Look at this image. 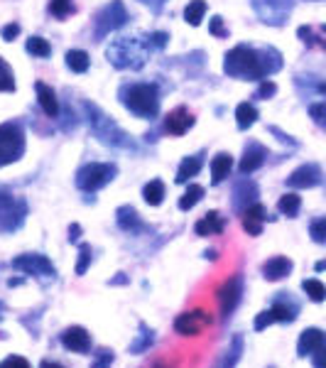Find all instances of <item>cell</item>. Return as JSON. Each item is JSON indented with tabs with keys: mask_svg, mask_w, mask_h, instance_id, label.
<instances>
[{
	"mask_svg": "<svg viewBox=\"0 0 326 368\" xmlns=\"http://www.w3.org/2000/svg\"><path fill=\"white\" fill-rule=\"evenodd\" d=\"M283 69V54L273 47L255 49L248 44H238L226 52L224 72L243 81H265V77Z\"/></svg>",
	"mask_w": 326,
	"mask_h": 368,
	"instance_id": "cell-1",
	"label": "cell"
},
{
	"mask_svg": "<svg viewBox=\"0 0 326 368\" xmlns=\"http://www.w3.org/2000/svg\"><path fill=\"white\" fill-rule=\"evenodd\" d=\"M121 101L130 113L140 118H157L160 113V91L155 84H128L121 88Z\"/></svg>",
	"mask_w": 326,
	"mask_h": 368,
	"instance_id": "cell-2",
	"label": "cell"
},
{
	"mask_svg": "<svg viewBox=\"0 0 326 368\" xmlns=\"http://www.w3.org/2000/svg\"><path fill=\"white\" fill-rule=\"evenodd\" d=\"M86 113H88V121H91L93 133H96V138L101 143H106V145H111V147H128V150L135 147V143L130 140V136L123 133L98 106L86 103Z\"/></svg>",
	"mask_w": 326,
	"mask_h": 368,
	"instance_id": "cell-3",
	"label": "cell"
},
{
	"mask_svg": "<svg viewBox=\"0 0 326 368\" xmlns=\"http://www.w3.org/2000/svg\"><path fill=\"white\" fill-rule=\"evenodd\" d=\"M145 57H147V47H142V42L135 37L116 39V42L108 47V59H111V64L118 69L142 67Z\"/></svg>",
	"mask_w": 326,
	"mask_h": 368,
	"instance_id": "cell-4",
	"label": "cell"
},
{
	"mask_svg": "<svg viewBox=\"0 0 326 368\" xmlns=\"http://www.w3.org/2000/svg\"><path fill=\"white\" fill-rule=\"evenodd\" d=\"M25 155V128L18 121L0 126V167H8Z\"/></svg>",
	"mask_w": 326,
	"mask_h": 368,
	"instance_id": "cell-5",
	"label": "cell"
},
{
	"mask_svg": "<svg viewBox=\"0 0 326 368\" xmlns=\"http://www.w3.org/2000/svg\"><path fill=\"white\" fill-rule=\"evenodd\" d=\"M118 177V167L113 162H88L76 172V187L86 194H93L111 184Z\"/></svg>",
	"mask_w": 326,
	"mask_h": 368,
	"instance_id": "cell-6",
	"label": "cell"
},
{
	"mask_svg": "<svg viewBox=\"0 0 326 368\" xmlns=\"http://www.w3.org/2000/svg\"><path fill=\"white\" fill-rule=\"evenodd\" d=\"M27 218V202L15 197L8 189H0V233H15Z\"/></svg>",
	"mask_w": 326,
	"mask_h": 368,
	"instance_id": "cell-7",
	"label": "cell"
},
{
	"mask_svg": "<svg viewBox=\"0 0 326 368\" xmlns=\"http://www.w3.org/2000/svg\"><path fill=\"white\" fill-rule=\"evenodd\" d=\"M128 22V10L121 0H111L106 8L93 15V39H103L113 29H121Z\"/></svg>",
	"mask_w": 326,
	"mask_h": 368,
	"instance_id": "cell-8",
	"label": "cell"
},
{
	"mask_svg": "<svg viewBox=\"0 0 326 368\" xmlns=\"http://www.w3.org/2000/svg\"><path fill=\"white\" fill-rule=\"evenodd\" d=\"M243 287H245L243 275H231L229 280L219 287V292H216V302H219L221 320H229V317L238 310L240 300H243Z\"/></svg>",
	"mask_w": 326,
	"mask_h": 368,
	"instance_id": "cell-9",
	"label": "cell"
},
{
	"mask_svg": "<svg viewBox=\"0 0 326 368\" xmlns=\"http://www.w3.org/2000/svg\"><path fill=\"white\" fill-rule=\"evenodd\" d=\"M10 265H13L15 270L25 272V275H34V277H54L57 275L54 263L49 261L47 256H42V253H22V256L13 258Z\"/></svg>",
	"mask_w": 326,
	"mask_h": 368,
	"instance_id": "cell-10",
	"label": "cell"
},
{
	"mask_svg": "<svg viewBox=\"0 0 326 368\" xmlns=\"http://www.w3.org/2000/svg\"><path fill=\"white\" fill-rule=\"evenodd\" d=\"M209 324H214V315H209L204 310H189L182 312L175 320V331L182 336H199L201 329Z\"/></svg>",
	"mask_w": 326,
	"mask_h": 368,
	"instance_id": "cell-11",
	"label": "cell"
},
{
	"mask_svg": "<svg viewBox=\"0 0 326 368\" xmlns=\"http://www.w3.org/2000/svg\"><path fill=\"white\" fill-rule=\"evenodd\" d=\"M255 13L268 25H285L292 13V0H253Z\"/></svg>",
	"mask_w": 326,
	"mask_h": 368,
	"instance_id": "cell-12",
	"label": "cell"
},
{
	"mask_svg": "<svg viewBox=\"0 0 326 368\" xmlns=\"http://www.w3.org/2000/svg\"><path fill=\"white\" fill-rule=\"evenodd\" d=\"M270 312L275 317V324H292L302 312V305H299V300H294L292 292H278L270 305Z\"/></svg>",
	"mask_w": 326,
	"mask_h": 368,
	"instance_id": "cell-13",
	"label": "cell"
},
{
	"mask_svg": "<svg viewBox=\"0 0 326 368\" xmlns=\"http://www.w3.org/2000/svg\"><path fill=\"white\" fill-rule=\"evenodd\" d=\"M258 197H260L258 184L248 180V177H238L233 182V192H231V206H233L236 213H243L250 204L258 202Z\"/></svg>",
	"mask_w": 326,
	"mask_h": 368,
	"instance_id": "cell-14",
	"label": "cell"
},
{
	"mask_svg": "<svg viewBox=\"0 0 326 368\" xmlns=\"http://www.w3.org/2000/svg\"><path fill=\"white\" fill-rule=\"evenodd\" d=\"M59 341H62L64 349L72 351V354H91L93 351V339L86 327H79V324L67 327V329L59 334Z\"/></svg>",
	"mask_w": 326,
	"mask_h": 368,
	"instance_id": "cell-15",
	"label": "cell"
},
{
	"mask_svg": "<svg viewBox=\"0 0 326 368\" xmlns=\"http://www.w3.org/2000/svg\"><path fill=\"white\" fill-rule=\"evenodd\" d=\"M287 187L290 189H312L324 184V170L317 165V162H307V165L297 167L292 175L287 177Z\"/></svg>",
	"mask_w": 326,
	"mask_h": 368,
	"instance_id": "cell-16",
	"label": "cell"
},
{
	"mask_svg": "<svg viewBox=\"0 0 326 368\" xmlns=\"http://www.w3.org/2000/svg\"><path fill=\"white\" fill-rule=\"evenodd\" d=\"M270 150L263 145V143L253 140L245 145L243 155H240V162H238V172L240 175H253V172H258L260 167L265 165V160H268Z\"/></svg>",
	"mask_w": 326,
	"mask_h": 368,
	"instance_id": "cell-17",
	"label": "cell"
},
{
	"mask_svg": "<svg viewBox=\"0 0 326 368\" xmlns=\"http://www.w3.org/2000/svg\"><path fill=\"white\" fill-rule=\"evenodd\" d=\"M273 218L275 216H268V209L260 202L250 204V206L240 213V223H243V231L248 233V236H260V233H263V223L273 221Z\"/></svg>",
	"mask_w": 326,
	"mask_h": 368,
	"instance_id": "cell-18",
	"label": "cell"
},
{
	"mask_svg": "<svg viewBox=\"0 0 326 368\" xmlns=\"http://www.w3.org/2000/svg\"><path fill=\"white\" fill-rule=\"evenodd\" d=\"M194 123H196V118L189 113V108H186V106H177L175 111L167 113V118H165V133H170V136L179 138V136H184V133H189L191 128H194Z\"/></svg>",
	"mask_w": 326,
	"mask_h": 368,
	"instance_id": "cell-19",
	"label": "cell"
},
{
	"mask_svg": "<svg viewBox=\"0 0 326 368\" xmlns=\"http://www.w3.org/2000/svg\"><path fill=\"white\" fill-rule=\"evenodd\" d=\"M116 223L123 228L125 233H142V231H150V226H147L145 221H142V216L137 213L135 206H130V204H125V206H121L116 211Z\"/></svg>",
	"mask_w": 326,
	"mask_h": 368,
	"instance_id": "cell-20",
	"label": "cell"
},
{
	"mask_svg": "<svg viewBox=\"0 0 326 368\" xmlns=\"http://www.w3.org/2000/svg\"><path fill=\"white\" fill-rule=\"evenodd\" d=\"M292 270H294V263L290 261L287 256H273L263 263V277L268 282L285 280L287 275H292Z\"/></svg>",
	"mask_w": 326,
	"mask_h": 368,
	"instance_id": "cell-21",
	"label": "cell"
},
{
	"mask_svg": "<svg viewBox=\"0 0 326 368\" xmlns=\"http://www.w3.org/2000/svg\"><path fill=\"white\" fill-rule=\"evenodd\" d=\"M34 91H37V101L42 106L44 116L47 118H59V98H57V91L52 86H47L44 81H37L34 84Z\"/></svg>",
	"mask_w": 326,
	"mask_h": 368,
	"instance_id": "cell-22",
	"label": "cell"
},
{
	"mask_svg": "<svg viewBox=\"0 0 326 368\" xmlns=\"http://www.w3.org/2000/svg\"><path fill=\"white\" fill-rule=\"evenodd\" d=\"M324 341V331L317 329V327H309L299 334V341H297V356L299 359H309L314 351L319 349V344Z\"/></svg>",
	"mask_w": 326,
	"mask_h": 368,
	"instance_id": "cell-23",
	"label": "cell"
},
{
	"mask_svg": "<svg viewBox=\"0 0 326 368\" xmlns=\"http://www.w3.org/2000/svg\"><path fill=\"white\" fill-rule=\"evenodd\" d=\"M155 341H157V331L150 329L145 322H140V324H137V334H135V339H133V344L128 351H130L133 356H142L155 346Z\"/></svg>",
	"mask_w": 326,
	"mask_h": 368,
	"instance_id": "cell-24",
	"label": "cell"
},
{
	"mask_svg": "<svg viewBox=\"0 0 326 368\" xmlns=\"http://www.w3.org/2000/svg\"><path fill=\"white\" fill-rule=\"evenodd\" d=\"M224 228H226V221H224V216H221L219 211L204 213V216L194 223L196 236H219V233H224Z\"/></svg>",
	"mask_w": 326,
	"mask_h": 368,
	"instance_id": "cell-25",
	"label": "cell"
},
{
	"mask_svg": "<svg viewBox=\"0 0 326 368\" xmlns=\"http://www.w3.org/2000/svg\"><path fill=\"white\" fill-rule=\"evenodd\" d=\"M204 155H206V152L201 150V152H196V155L184 157V160H182V165H179V170H177L175 182L177 184H186V182L191 180V177L199 175L201 167H204Z\"/></svg>",
	"mask_w": 326,
	"mask_h": 368,
	"instance_id": "cell-26",
	"label": "cell"
},
{
	"mask_svg": "<svg viewBox=\"0 0 326 368\" xmlns=\"http://www.w3.org/2000/svg\"><path fill=\"white\" fill-rule=\"evenodd\" d=\"M243 346H245L243 336L233 334V339H231L229 349L221 354V359L216 361L214 368H236V366H238V361H240V356H243Z\"/></svg>",
	"mask_w": 326,
	"mask_h": 368,
	"instance_id": "cell-27",
	"label": "cell"
},
{
	"mask_svg": "<svg viewBox=\"0 0 326 368\" xmlns=\"http://www.w3.org/2000/svg\"><path fill=\"white\" fill-rule=\"evenodd\" d=\"M233 170V157L229 152H219V155L211 160V184H221Z\"/></svg>",
	"mask_w": 326,
	"mask_h": 368,
	"instance_id": "cell-28",
	"label": "cell"
},
{
	"mask_svg": "<svg viewBox=\"0 0 326 368\" xmlns=\"http://www.w3.org/2000/svg\"><path fill=\"white\" fill-rule=\"evenodd\" d=\"M142 199L147 206H160L165 202V182L162 180H150L142 187Z\"/></svg>",
	"mask_w": 326,
	"mask_h": 368,
	"instance_id": "cell-29",
	"label": "cell"
},
{
	"mask_svg": "<svg viewBox=\"0 0 326 368\" xmlns=\"http://www.w3.org/2000/svg\"><path fill=\"white\" fill-rule=\"evenodd\" d=\"M255 121H258V108H255L253 103H238V108H236V123H238V131H248Z\"/></svg>",
	"mask_w": 326,
	"mask_h": 368,
	"instance_id": "cell-30",
	"label": "cell"
},
{
	"mask_svg": "<svg viewBox=\"0 0 326 368\" xmlns=\"http://www.w3.org/2000/svg\"><path fill=\"white\" fill-rule=\"evenodd\" d=\"M67 67L72 69L74 74H86L88 67H91V59L83 49H69L67 52Z\"/></svg>",
	"mask_w": 326,
	"mask_h": 368,
	"instance_id": "cell-31",
	"label": "cell"
},
{
	"mask_svg": "<svg viewBox=\"0 0 326 368\" xmlns=\"http://www.w3.org/2000/svg\"><path fill=\"white\" fill-rule=\"evenodd\" d=\"M299 209H302V197L297 192H287L280 197L278 202V211L285 213V216H297Z\"/></svg>",
	"mask_w": 326,
	"mask_h": 368,
	"instance_id": "cell-32",
	"label": "cell"
},
{
	"mask_svg": "<svg viewBox=\"0 0 326 368\" xmlns=\"http://www.w3.org/2000/svg\"><path fill=\"white\" fill-rule=\"evenodd\" d=\"M25 49H27V54H32V57H37V59H49V57H52V44H49L44 37H37V34L27 39Z\"/></svg>",
	"mask_w": 326,
	"mask_h": 368,
	"instance_id": "cell-33",
	"label": "cell"
},
{
	"mask_svg": "<svg viewBox=\"0 0 326 368\" xmlns=\"http://www.w3.org/2000/svg\"><path fill=\"white\" fill-rule=\"evenodd\" d=\"M201 199H204V187H201V184H189L186 192L182 194V199H179V209L182 211H189V209H194Z\"/></svg>",
	"mask_w": 326,
	"mask_h": 368,
	"instance_id": "cell-34",
	"label": "cell"
},
{
	"mask_svg": "<svg viewBox=\"0 0 326 368\" xmlns=\"http://www.w3.org/2000/svg\"><path fill=\"white\" fill-rule=\"evenodd\" d=\"M302 290H304V295H307L312 302H317V305H322V302L326 300V285L319 280H314V277H307V280L302 282Z\"/></svg>",
	"mask_w": 326,
	"mask_h": 368,
	"instance_id": "cell-35",
	"label": "cell"
},
{
	"mask_svg": "<svg viewBox=\"0 0 326 368\" xmlns=\"http://www.w3.org/2000/svg\"><path fill=\"white\" fill-rule=\"evenodd\" d=\"M91 263H93V248L88 246V243H81V246H79V261L76 265H74V272H76L79 277L86 275Z\"/></svg>",
	"mask_w": 326,
	"mask_h": 368,
	"instance_id": "cell-36",
	"label": "cell"
},
{
	"mask_svg": "<svg viewBox=\"0 0 326 368\" xmlns=\"http://www.w3.org/2000/svg\"><path fill=\"white\" fill-rule=\"evenodd\" d=\"M204 15H206V3L204 0H191L189 5L184 8V20L189 25H201V20H204Z\"/></svg>",
	"mask_w": 326,
	"mask_h": 368,
	"instance_id": "cell-37",
	"label": "cell"
},
{
	"mask_svg": "<svg viewBox=\"0 0 326 368\" xmlns=\"http://www.w3.org/2000/svg\"><path fill=\"white\" fill-rule=\"evenodd\" d=\"M74 13H76V5H74L72 0H49V15H52V18L64 20Z\"/></svg>",
	"mask_w": 326,
	"mask_h": 368,
	"instance_id": "cell-38",
	"label": "cell"
},
{
	"mask_svg": "<svg viewBox=\"0 0 326 368\" xmlns=\"http://www.w3.org/2000/svg\"><path fill=\"white\" fill-rule=\"evenodd\" d=\"M0 91H5V93L15 91V74L3 57H0Z\"/></svg>",
	"mask_w": 326,
	"mask_h": 368,
	"instance_id": "cell-39",
	"label": "cell"
},
{
	"mask_svg": "<svg viewBox=\"0 0 326 368\" xmlns=\"http://www.w3.org/2000/svg\"><path fill=\"white\" fill-rule=\"evenodd\" d=\"M309 236H312L314 243L319 246H326V216H319L309 223Z\"/></svg>",
	"mask_w": 326,
	"mask_h": 368,
	"instance_id": "cell-40",
	"label": "cell"
},
{
	"mask_svg": "<svg viewBox=\"0 0 326 368\" xmlns=\"http://www.w3.org/2000/svg\"><path fill=\"white\" fill-rule=\"evenodd\" d=\"M113 361H116V354L111 349H98L91 361V368H111Z\"/></svg>",
	"mask_w": 326,
	"mask_h": 368,
	"instance_id": "cell-41",
	"label": "cell"
},
{
	"mask_svg": "<svg viewBox=\"0 0 326 368\" xmlns=\"http://www.w3.org/2000/svg\"><path fill=\"white\" fill-rule=\"evenodd\" d=\"M309 118L326 133V103H312L309 106Z\"/></svg>",
	"mask_w": 326,
	"mask_h": 368,
	"instance_id": "cell-42",
	"label": "cell"
},
{
	"mask_svg": "<svg viewBox=\"0 0 326 368\" xmlns=\"http://www.w3.org/2000/svg\"><path fill=\"white\" fill-rule=\"evenodd\" d=\"M270 324H275V317H273V312H270V310H263L258 317H255V322H253V329H255V331H265Z\"/></svg>",
	"mask_w": 326,
	"mask_h": 368,
	"instance_id": "cell-43",
	"label": "cell"
},
{
	"mask_svg": "<svg viewBox=\"0 0 326 368\" xmlns=\"http://www.w3.org/2000/svg\"><path fill=\"white\" fill-rule=\"evenodd\" d=\"M209 29H211V34H214V37H221V39L229 37V27L224 25V18H221V15H214V20H211V25H209Z\"/></svg>",
	"mask_w": 326,
	"mask_h": 368,
	"instance_id": "cell-44",
	"label": "cell"
},
{
	"mask_svg": "<svg viewBox=\"0 0 326 368\" xmlns=\"http://www.w3.org/2000/svg\"><path fill=\"white\" fill-rule=\"evenodd\" d=\"M0 368H32V364H29L25 356L13 354V356H8V359L0 361Z\"/></svg>",
	"mask_w": 326,
	"mask_h": 368,
	"instance_id": "cell-45",
	"label": "cell"
},
{
	"mask_svg": "<svg viewBox=\"0 0 326 368\" xmlns=\"http://www.w3.org/2000/svg\"><path fill=\"white\" fill-rule=\"evenodd\" d=\"M309 359H312V366L314 368H326V334H324V341L319 344V349L314 351Z\"/></svg>",
	"mask_w": 326,
	"mask_h": 368,
	"instance_id": "cell-46",
	"label": "cell"
},
{
	"mask_svg": "<svg viewBox=\"0 0 326 368\" xmlns=\"http://www.w3.org/2000/svg\"><path fill=\"white\" fill-rule=\"evenodd\" d=\"M275 93H278V84L270 81V79H265V81H260V88H258V98H273Z\"/></svg>",
	"mask_w": 326,
	"mask_h": 368,
	"instance_id": "cell-47",
	"label": "cell"
},
{
	"mask_svg": "<svg viewBox=\"0 0 326 368\" xmlns=\"http://www.w3.org/2000/svg\"><path fill=\"white\" fill-rule=\"evenodd\" d=\"M18 34H20V25L18 22H8L3 27V39H5V42H13Z\"/></svg>",
	"mask_w": 326,
	"mask_h": 368,
	"instance_id": "cell-48",
	"label": "cell"
},
{
	"mask_svg": "<svg viewBox=\"0 0 326 368\" xmlns=\"http://www.w3.org/2000/svg\"><path fill=\"white\" fill-rule=\"evenodd\" d=\"M167 39H170V34H167V32H152L150 34V47L162 49L167 44Z\"/></svg>",
	"mask_w": 326,
	"mask_h": 368,
	"instance_id": "cell-49",
	"label": "cell"
},
{
	"mask_svg": "<svg viewBox=\"0 0 326 368\" xmlns=\"http://www.w3.org/2000/svg\"><path fill=\"white\" fill-rule=\"evenodd\" d=\"M81 233L83 228L79 226V223H72V226H69V243H76L79 238H81Z\"/></svg>",
	"mask_w": 326,
	"mask_h": 368,
	"instance_id": "cell-50",
	"label": "cell"
},
{
	"mask_svg": "<svg viewBox=\"0 0 326 368\" xmlns=\"http://www.w3.org/2000/svg\"><path fill=\"white\" fill-rule=\"evenodd\" d=\"M128 282H130V280H128V275H125V272H118V275L116 277H111V280H108V285H128Z\"/></svg>",
	"mask_w": 326,
	"mask_h": 368,
	"instance_id": "cell-51",
	"label": "cell"
},
{
	"mask_svg": "<svg viewBox=\"0 0 326 368\" xmlns=\"http://www.w3.org/2000/svg\"><path fill=\"white\" fill-rule=\"evenodd\" d=\"M39 368H67L64 364H59V361H52V359H44L42 364H39Z\"/></svg>",
	"mask_w": 326,
	"mask_h": 368,
	"instance_id": "cell-52",
	"label": "cell"
},
{
	"mask_svg": "<svg viewBox=\"0 0 326 368\" xmlns=\"http://www.w3.org/2000/svg\"><path fill=\"white\" fill-rule=\"evenodd\" d=\"M20 285H25V277H10L8 280V287H20Z\"/></svg>",
	"mask_w": 326,
	"mask_h": 368,
	"instance_id": "cell-53",
	"label": "cell"
},
{
	"mask_svg": "<svg viewBox=\"0 0 326 368\" xmlns=\"http://www.w3.org/2000/svg\"><path fill=\"white\" fill-rule=\"evenodd\" d=\"M142 3H145V5H150V8H155V10H160L165 0H142Z\"/></svg>",
	"mask_w": 326,
	"mask_h": 368,
	"instance_id": "cell-54",
	"label": "cell"
},
{
	"mask_svg": "<svg viewBox=\"0 0 326 368\" xmlns=\"http://www.w3.org/2000/svg\"><path fill=\"white\" fill-rule=\"evenodd\" d=\"M152 368H175L172 364H167V361H162V359H157L155 364H152Z\"/></svg>",
	"mask_w": 326,
	"mask_h": 368,
	"instance_id": "cell-55",
	"label": "cell"
},
{
	"mask_svg": "<svg viewBox=\"0 0 326 368\" xmlns=\"http://www.w3.org/2000/svg\"><path fill=\"white\" fill-rule=\"evenodd\" d=\"M314 270H317V272H324V270H326V261H319L317 265H314Z\"/></svg>",
	"mask_w": 326,
	"mask_h": 368,
	"instance_id": "cell-56",
	"label": "cell"
},
{
	"mask_svg": "<svg viewBox=\"0 0 326 368\" xmlns=\"http://www.w3.org/2000/svg\"><path fill=\"white\" fill-rule=\"evenodd\" d=\"M206 258H209V261H216V258H219V253H216V251H206Z\"/></svg>",
	"mask_w": 326,
	"mask_h": 368,
	"instance_id": "cell-57",
	"label": "cell"
},
{
	"mask_svg": "<svg viewBox=\"0 0 326 368\" xmlns=\"http://www.w3.org/2000/svg\"><path fill=\"white\" fill-rule=\"evenodd\" d=\"M317 91H319V93H324V96H326V84H319Z\"/></svg>",
	"mask_w": 326,
	"mask_h": 368,
	"instance_id": "cell-58",
	"label": "cell"
},
{
	"mask_svg": "<svg viewBox=\"0 0 326 368\" xmlns=\"http://www.w3.org/2000/svg\"><path fill=\"white\" fill-rule=\"evenodd\" d=\"M3 312H5V305H3V302H0V320H3V317H5Z\"/></svg>",
	"mask_w": 326,
	"mask_h": 368,
	"instance_id": "cell-59",
	"label": "cell"
},
{
	"mask_svg": "<svg viewBox=\"0 0 326 368\" xmlns=\"http://www.w3.org/2000/svg\"><path fill=\"white\" fill-rule=\"evenodd\" d=\"M268 368H275V366H268Z\"/></svg>",
	"mask_w": 326,
	"mask_h": 368,
	"instance_id": "cell-60",
	"label": "cell"
},
{
	"mask_svg": "<svg viewBox=\"0 0 326 368\" xmlns=\"http://www.w3.org/2000/svg\"><path fill=\"white\" fill-rule=\"evenodd\" d=\"M324 49H326V42H324Z\"/></svg>",
	"mask_w": 326,
	"mask_h": 368,
	"instance_id": "cell-61",
	"label": "cell"
}]
</instances>
